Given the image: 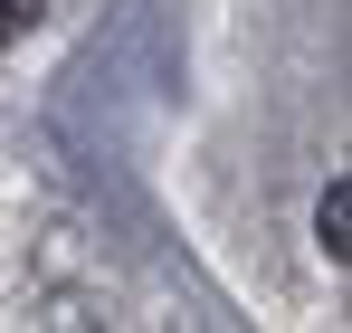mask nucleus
<instances>
[{
    "instance_id": "2",
    "label": "nucleus",
    "mask_w": 352,
    "mask_h": 333,
    "mask_svg": "<svg viewBox=\"0 0 352 333\" xmlns=\"http://www.w3.org/2000/svg\"><path fill=\"white\" fill-rule=\"evenodd\" d=\"M29 19H38V0H0V48H10V39H19Z\"/></svg>"
},
{
    "instance_id": "1",
    "label": "nucleus",
    "mask_w": 352,
    "mask_h": 333,
    "mask_svg": "<svg viewBox=\"0 0 352 333\" xmlns=\"http://www.w3.org/2000/svg\"><path fill=\"white\" fill-rule=\"evenodd\" d=\"M343 228H352V191L333 181V191H324V210H314V238H324V257H333V267L352 257V238H343Z\"/></svg>"
}]
</instances>
